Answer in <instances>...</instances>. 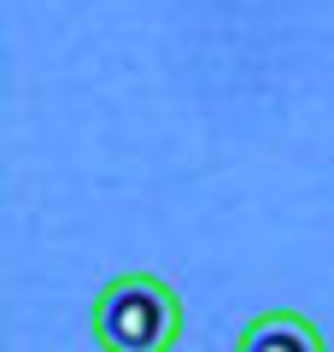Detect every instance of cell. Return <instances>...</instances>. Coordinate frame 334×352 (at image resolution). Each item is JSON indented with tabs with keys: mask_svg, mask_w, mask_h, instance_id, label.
I'll return each mask as SVG.
<instances>
[{
	"mask_svg": "<svg viewBox=\"0 0 334 352\" xmlns=\"http://www.w3.org/2000/svg\"><path fill=\"white\" fill-rule=\"evenodd\" d=\"M235 352H329L322 329L311 323L305 311H258L247 329H241V346Z\"/></svg>",
	"mask_w": 334,
	"mask_h": 352,
	"instance_id": "7a4b0ae2",
	"label": "cell"
},
{
	"mask_svg": "<svg viewBox=\"0 0 334 352\" xmlns=\"http://www.w3.org/2000/svg\"><path fill=\"white\" fill-rule=\"evenodd\" d=\"M182 323V294L153 270H124V276L100 282L94 311H88L100 352H176Z\"/></svg>",
	"mask_w": 334,
	"mask_h": 352,
	"instance_id": "6da1fadb",
	"label": "cell"
}]
</instances>
